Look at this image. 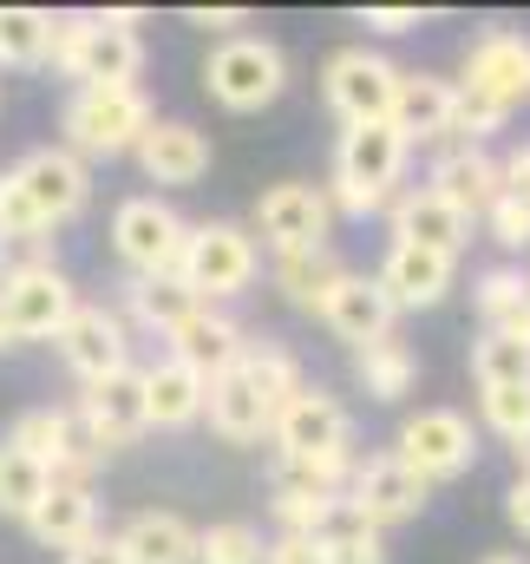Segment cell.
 <instances>
[{"label":"cell","instance_id":"15","mask_svg":"<svg viewBox=\"0 0 530 564\" xmlns=\"http://www.w3.org/2000/svg\"><path fill=\"white\" fill-rule=\"evenodd\" d=\"M79 308V289L73 276L53 263V270H20V276L0 282V341H53L59 322Z\"/></svg>","mask_w":530,"mask_h":564},{"label":"cell","instance_id":"42","mask_svg":"<svg viewBox=\"0 0 530 564\" xmlns=\"http://www.w3.org/2000/svg\"><path fill=\"white\" fill-rule=\"evenodd\" d=\"M263 564H328V552H321L314 532H275L268 552H263Z\"/></svg>","mask_w":530,"mask_h":564},{"label":"cell","instance_id":"28","mask_svg":"<svg viewBox=\"0 0 530 564\" xmlns=\"http://www.w3.org/2000/svg\"><path fill=\"white\" fill-rule=\"evenodd\" d=\"M203 421H210V433H217L223 446H256V440H268V408L256 401V388L243 381V368H230V375L210 381Z\"/></svg>","mask_w":530,"mask_h":564},{"label":"cell","instance_id":"11","mask_svg":"<svg viewBox=\"0 0 530 564\" xmlns=\"http://www.w3.org/2000/svg\"><path fill=\"white\" fill-rule=\"evenodd\" d=\"M394 459L412 466L426 486H445V479H465L478 466V433H472L465 414H452V408H419V414L399 421Z\"/></svg>","mask_w":530,"mask_h":564},{"label":"cell","instance_id":"27","mask_svg":"<svg viewBox=\"0 0 530 564\" xmlns=\"http://www.w3.org/2000/svg\"><path fill=\"white\" fill-rule=\"evenodd\" d=\"M341 276H347V263L334 257V243L268 257V282H275V295H281L288 308H308V315H321V302L334 295V282H341Z\"/></svg>","mask_w":530,"mask_h":564},{"label":"cell","instance_id":"6","mask_svg":"<svg viewBox=\"0 0 530 564\" xmlns=\"http://www.w3.org/2000/svg\"><path fill=\"white\" fill-rule=\"evenodd\" d=\"M288 86V59L281 46L263 33H236V40H217L210 59H203V93L223 106V112H263L281 99Z\"/></svg>","mask_w":530,"mask_h":564},{"label":"cell","instance_id":"25","mask_svg":"<svg viewBox=\"0 0 530 564\" xmlns=\"http://www.w3.org/2000/svg\"><path fill=\"white\" fill-rule=\"evenodd\" d=\"M452 79L439 73H399L394 93V132L406 144H445L452 139Z\"/></svg>","mask_w":530,"mask_h":564},{"label":"cell","instance_id":"48","mask_svg":"<svg viewBox=\"0 0 530 564\" xmlns=\"http://www.w3.org/2000/svg\"><path fill=\"white\" fill-rule=\"evenodd\" d=\"M511 453H518V473H530V426L518 433V440H511Z\"/></svg>","mask_w":530,"mask_h":564},{"label":"cell","instance_id":"1","mask_svg":"<svg viewBox=\"0 0 530 564\" xmlns=\"http://www.w3.org/2000/svg\"><path fill=\"white\" fill-rule=\"evenodd\" d=\"M86 204H92V171L66 144H40L13 171H0V237H53Z\"/></svg>","mask_w":530,"mask_h":564},{"label":"cell","instance_id":"9","mask_svg":"<svg viewBox=\"0 0 530 564\" xmlns=\"http://www.w3.org/2000/svg\"><path fill=\"white\" fill-rule=\"evenodd\" d=\"M268 440H275L281 459H321V466H354V459H361V453H354V414H347L328 388H301V394L275 414Z\"/></svg>","mask_w":530,"mask_h":564},{"label":"cell","instance_id":"33","mask_svg":"<svg viewBox=\"0 0 530 564\" xmlns=\"http://www.w3.org/2000/svg\"><path fill=\"white\" fill-rule=\"evenodd\" d=\"M236 368H243V381L256 388V401L268 408V426H275V414L308 388V381H301V368H295V355H288V348H268V341H250Z\"/></svg>","mask_w":530,"mask_h":564},{"label":"cell","instance_id":"44","mask_svg":"<svg viewBox=\"0 0 530 564\" xmlns=\"http://www.w3.org/2000/svg\"><path fill=\"white\" fill-rule=\"evenodd\" d=\"M361 26L367 33H419L426 7H361Z\"/></svg>","mask_w":530,"mask_h":564},{"label":"cell","instance_id":"26","mask_svg":"<svg viewBox=\"0 0 530 564\" xmlns=\"http://www.w3.org/2000/svg\"><path fill=\"white\" fill-rule=\"evenodd\" d=\"M203 401H210V381H203V375H190L184 361L157 355V361L144 368V421H151V426H164V433L197 426V421H203Z\"/></svg>","mask_w":530,"mask_h":564},{"label":"cell","instance_id":"36","mask_svg":"<svg viewBox=\"0 0 530 564\" xmlns=\"http://www.w3.org/2000/svg\"><path fill=\"white\" fill-rule=\"evenodd\" d=\"M314 539H321L328 564H387V539H380L367 519H354L347 499H334V512H328V525H321Z\"/></svg>","mask_w":530,"mask_h":564},{"label":"cell","instance_id":"43","mask_svg":"<svg viewBox=\"0 0 530 564\" xmlns=\"http://www.w3.org/2000/svg\"><path fill=\"white\" fill-rule=\"evenodd\" d=\"M184 26L217 33V40H236V26H250V7H184Z\"/></svg>","mask_w":530,"mask_h":564},{"label":"cell","instance_id":"2","mask_svg":"<svg viewBox=\"0 0 530 564\" xmlns=\"http://www.w3.org/2000/svg\"><path fill=\"white\" fill-rule=\"evenodd\" d=\"M53 73L73 79V93H112L144 79V40L132 7L106 13H53Z\"/></svg>","mask_w":530,"mask_h":564},{"label":"cell","instance_id":"30","mask_svg":"<svg viewBox=\"0 0 530 564\" xmlns=\"http://www.w3.org/2000/svg\"><path fill=\"white\" fill-rule=\"evenodd\" d=\"M472 302H478L485 335H511V341L530 348V270H518V263L485 270L478 289H472Z\"/></svg>","mask_w":530,"mask_h":564},{"label":"cell","instance_id":"40","mask_svg":"<svg viewBox=\"0 0 530 564\" xmlns=\"http://www.w3.org/2000/svg\"><path fill=\"white\" fill-rule=\"evenodd\" d=\"M485 230H492V243L498 250H530V204H518V197H498L492 210H485Z\"/></svg>","mask_w":530,"mask_h":564},{"label":"cell","instance_id":"49","mask_svg":"<svg viewBox=\"0 0 530 564\" xmlns=\"http://www.w3.org/2000/svg\"><path fill=\"white\" fill-rule=\"evenodd\" d=\"M0 348H7V341H0Z\"/></svg>","mask_w":530,"mask_h":564},{"label":"cell","instance_id":"18","mask_svg":"<svg viewBox=\"0 0 530 564\" xmlns=\"http://www.w3.org/2000/svg\"><path fill=\"white\" fill-rule=\"evenodd\" d=\"M73 408H79V421L92 426V440L106 453H119V446H132V440L151 433V421H144V368H119V375L79 388Z\"/></svg>","mask_w":530,"mask_h":564},{"label":"cell","instance_id":"47","mask_svg":"<svg viewBox=\"0 0 530 564\" xmlns=\"http://www.w3.org/2000/svg\"><path fill=\"white\" fill-rule=\"evenodd\" d=\"M505 519H511V525L530 539V473H518V486L505 492Z\"/></svg>","mask_w":530,"mask_h":564},{"label":"cell","instance_id":"10","mask_svg":"<svg viewBox=\"0 0 530 564\" xmlns=\"http://www.w3.org/2000/svg\"><path fill=\"white\" fill-rule=\"evenodd\" d=\"M394 93H399V66L374 46H334L328 66H321V99L334 106L341 126L394 119Z\"/></svg>","mask_w":530,"mask_h":564},{"label":"cell","instance_id":"13","mask_svg":"<svg viewBox=\"0 0 530 564\" xmlns=\"http://www.w3.org/2000/svg\"><path fill=\"white\" fill-rule=\"evenodd\" d=\"M53 348H59V361L79 375V388H92V381H106V375L132 368V322H125L119 308H106V302H86V295H79V308L59 322Z\"/></svg>","mask_w":530,"mask_h":564},{"label":"cell","instance_id":"31","mask_svg":"<svg viewBox=\"0 0 530 564\" xmlns=\"http://www.w3.org/2000/svg\"><path fill=\"white\" fill-rule=\"evenodd\" d=\"M203 302L190 295V282L184 276H132L125 282V322H137L144 335H170V328H184L190 315H197Z\"/></svg>","mask_w":530,"mask_h":564},{"label":"cell","instance_id":"24","mask_svg":"<svg viewBox=\"0 0 530 564\" xmlns=\"http://www.w3.org/2000/svg\"><path fill=\"white\" fill-rule=\"evenodd\" d=\"M26 532H33L46 552H79L86 539H99V499H92V486H66V479H53L46 499L33 506Z\"/></svg>","mask_w":530,"mask_h":564},{"label":"cell","instance_id":"19","mask_svg":"<svg viewBox=\"0 0 530 564\" xmlns=\"http://www.w3.org/2000/svg\"><path fill=\"white\" fill-rule=\"evenodd\" d=\"M243 348H250V335H243V322L230 315V308H197L184 328H170L164 335V355L170 361H184L190 375H203V381H217V375H230L236 361H243Z\"/></svg>","mask_w":530,"mask_h":564},{"label":"cell","instance_id":"8","mask_svg":"<svg viewBox=\"0 0 530 564\" xmlns=\"http://www.w3.org/2000/svg\"><path fill=\"white\" fill-rule=\"evenodd\" d=\"M7 440L20 446V453H33L53 479H66V486H92V473L112 459L99 440H92V426L79 421V408H26L20 421L7 426Z\"/></svg>","mask_w":530,"mask_h":564},{"label":"cell","instance_id":"12","mask_svg":"<svg viewBox=\"0 0 530 564\" xmlns=\"http://www.w3.org/2000/svg\"><path fill=\"white\" fill-rule=\"evenodd\" d=\"M184 237H190V224L164 197H125L112 210V250L132 276H177Z\"/></svg>","mask_w":530,"mask_h":564},{"label":"cell","instance_id":"16","mask_svg":"<svg viewBox=\"0 0 530 564\" xmlns=\"http://www.w3.org/2000/svg\"><path fill=\"white\" fill-rule=\"evenodd\" d=\"M328 224H334V204L308 177H281V184H268L263 197H256V237L268 243V257L321 250L328 243Z\"/></svg>","mask_w":530,"mask_h":564},{"label":"cell","instance_id":"4","mask_svg":"<svg viewBox=\"0 0 530 564\" xmlns=\"http://www.w3.org/2000/svg\"><path fill=\"white\" fill-rule=\"evenodd\" d=\"M177 276L190 282L197 302L223 308L230 295H243L250 282L263 276V243H256V230H243V224H230V217L190 224L184 257H177Z\"/></svg>","mask_w":530,"mask_h":564},{"label":"cell","instance_id":"46","mask_svg":"<svg viewBox=\"0 0 530 564\" xmlns=\"http://www.w3.org/2000/svg\"><path fill=\"white\" fill-rule=\"evenodd\" d=\"M66 564H125V552H119V539L99 532V539H86L79 552H66Z\"/></svg>","mask_w":530,"mask_h":564},{"label":"cell","instance_id":"45","mask_svg":"<svg viewBox=\"0 0 530 564\" xmlns=\"http://www.w3.org/2000/svg\"><path fill=\"white\" fill-rule=\"evenodd\" d=\"M498 177H505V197L530 204V139H525V144H511V151L498 158Z\"/></svg>","mask_w":530,"mask_h":564},{"label":"cell","instance_id":"3","mask_svg":"<svg viewBox=\"0 0 530 564\" xmlns=\"http://www.w3.org/2000/svg\"><path fill=\"white\" fill-rule=\"evenodd\" d=\"M406 158H412V144L394 132V119L341 126V139H334V177H328V204L347 210V217H374V210H387V204L399 197Z\"/></svg>","mask_w":530,"mask_h":564},{"label":"cell","instance_id":"7","mask_svg":"<svg viewBox=\"0 0 530 564\" xmlns=\"http://www.w3.org/2000/svg\"><path fill=\"white\" fill-rule=\"evenodd\" d=\"M465 99H478V106H492V112H518L530 106V33L518 26H485V33H472L465 40V53H459V79H452Z\"/></svg>","mask_w":530,"mask_h":564},{"label":"cell","instance_id":"5","mask_svg":"<svg viewBox=\"0 0 530 564\" xmlns=\"http://www.w3.org/2000/svg\"><path fill=\"white\" fill-rule=\"evenodd\" d=\"M157 126L144 86H112V93H73L59 106V132H66V151L86 164V158H125L137 151V139Z\"/></svg>","mask_w":530,"mask_h":564},{"label":"cell","instance_id":"21","mask_svg":"<svg viewBox=\"0 0 530 564\" xmlns=\"http://www.w3.org/2000/svg\"><path fill=\"white\" fill-rule=\"evenodd\" d=\"M387 224H394V243H412V250H432V257H465V243H472V224L445 204V197H432L426 184H406L394 204H387Z\"/></svg>","mask_w":530,"mask_h":564},{"label":"cell","instance_id":"37","mask_svg":"<svg viewBox=\"0 0 530 564\" xmlns=\"http://www.w3.org/2000/svg\"><path fill=\"white\" fill-rule=\"evenodd\" d=\"M472 381H478V394H485V388L530 381V348L511 341V335H478V341H472Z\"/></svg>","mask_w":530,"mask_h":564},{"label":"cell","instance_id":"41","mask_svg":"<svg viewBox=\"0 0 530 564\" xmlns=\"http://www.w3.org/2000/svg\"><path fill=\"white\" fill-rule=\"evenodd\" d=\"M53 237H0V282L20 270H53Z\"/></svg>","mask_w":530,"mask_h":564},{"label":"cell","instance_id":"23","mask_svg":"<svg viewBox=\"0 0 530 564\" xmlns=\"http://www.w3.org/2000/svg\"><path fill=\"white\" fill-rule=\"evenodd\" d=\"M374 276H380L394 308H439L452 276H459V263L452 257H432V250H412V243H387V257H380Z\"/></svg>","mask_w":530,"mask_h":564},{"label":"cell","instance_id":"14","mask_svg":"<svg viewBox=\"0 0 530 564\" xmlns=\"http://www.w3.org/2000/svg\"><path fill=\"white\" fill-rule=\"evenodd\" d=\"M341 499H347V512H354V519H367L374 532H387V525H406V519H419V512H426L432 486H426L412 466H399L394 453H367V459H354V473H347Z\"/></svg>","mask_w":530,"mask_h":564},{"label":"cell","instance_id":"35","mask_svg":"<svg viewBox=\"0 0 530 564\" xmlns=\"http://www.w3.org/2000/svg\"><path fill=\"white\" fill-rule=\"evenodd\" d=\"M46 486H53V473L33 459V453H20L13 440H0V519H33V506L46 499Z\"/></svg>","mask_w":530,"mask_h":564},{"label":"cell","instance_id":"32","mask_svg":"<svg viewBox=\"0 0 530 564\" xmlns=\"http://www.w3.org/2000/svg\"><path fill=\"white\" fill-rule=\"evenodd\" d=\"M354 381H361L374 401H406V394H412V381H419V355H412V341L380 335V341L354 348Z\"/></svg>","mask_w":530,"mask_h":564},{"label":"cell","instance_id":"39","mask_svg":"<svg viewBox=\"0 0 530 564\" xmlns=\"http://www.w3.org/2000/svg\"><path fill=\"white\" fill-rule=\"evenodd\" d=\"M478 414L498 440H518L530 426V381H511V388H485L478 394Z\"/></svg>","mask_w":530,"mask_h":564},{"label":"cell","instance_id":"34","mask_svg":"<svg viewBox=\"0 0 530 564\" xmlns=\"http://www.w3.org/2000/svg\"><path fill=\"white\" fill-rule=\"evenodd\" d=\"M53 59V13L46 7H0V66L26 73Z\"/></svg>","mask_w":530,"mask_h":564},{"label":"cell","instance_id":"20","mask_svg":"<svg viewBox=\"0 0 530 564\" xmlns=\"http://www.w3.org/2000/svg\"><path fill=\"white\" fill-rule=\"evenodd\" d=\"M137 171L151 177V184H164V191H190V184H203L210 177V139L190 126V119H157L144 139H137Z\"/></svg>","mask_w":530,"mask_h":564},{"label":"cell","instance_id":"17","mask_svg":"<svg viewBox=\"0 0 530 564\" xmlns=\"http://www.w3.org/2000/svg\"><path fill=\"white\" fill-rule=\"evenodd\" d=\"M426 191L445 197L465 224H485V210L505 197V177H498V158L485 144H439V164H432Z\"/></svg>","mask_w":530,"mask_h":564},{"label":"cell","instance_id":"22","mask_svg":"<svg viewBox=\"0 0 530 564\" xmlns=\"http://www.w3.org/2000/svg\"><path fill=\"white\" fill-rule=\"evenodd\" d=\"M394 315L399 308L387 302L380 276H367V270H347V276L334 282V295L321 302V328L334 341H347V348H367V341L394 335Z\"/></svg>","mask_w":530,"mask_h":564},{"label":"cell","instance_id":"29","mask_svg":"<svg viewBox=\"0 0 530 564\" xmlns=\"http://www.w3.org/2000/svg\"><path fill=\"white\" fill-rule=\"evenodd\" d=\"M125 564H197V525L177 512H137L125 532H112Z\"/></svg>","mask_w":530,"mask_h":564},{"label":"cell","instance_id":"38","mask_svg":"<svg viewBox=\"0 0 530 564\" xmlns=\"http://www.w3.org/2000/svg\"><path fill=\"white\" fill-rule=\"evenodd\" d=\"M268 539L250 519H217L197 532V564H263Z\"/></svg>","mask_w":530,"mask_h":564}]
</instances>
